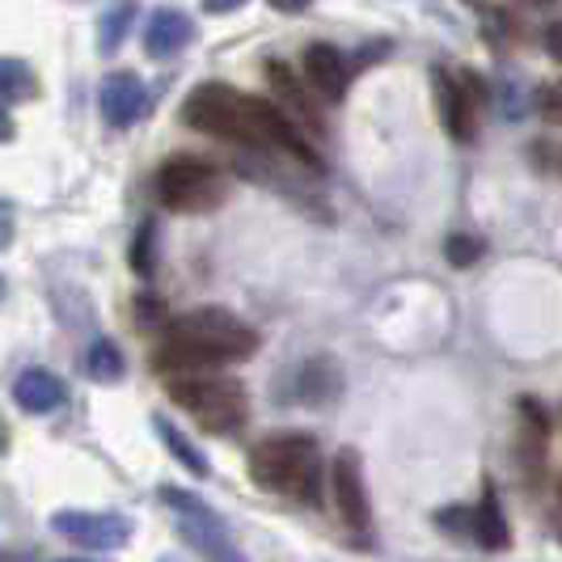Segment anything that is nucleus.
Here are the masks:
<instances>
[{
  "label": "nucleus",
  "instance_id": "nucleus-23",
  "mask_svg": "<svg viewBox=\"0 0 562 562\" xmlns=\"http://www.w3.org/2000/svg\"><path fill=\"white\" fill-rule=\"evenodd\" d=\"M445 258H449V267L465 271V267H474L479 258H486V241L474 237V233H452L449 241H445Z\"/></svg>",
  "mask_w": 562,
  "mask_h": 562
},
{
  "label": "nucleus",
  "instance_id": "nucleus-21",
  "mask_svg": "<svg viewBox=\"0 0 562 562\" xmlns=\"http://www.w3.org/2000/svg\"><path fill=\"white\" fill-rule=\"evenodd\" d=\"M30 93H34L30 64L13 56H0V102H18V98H30Z\"/></svg>",
  "mask_w": 562,
  "mask_h": 562
},
{
  "label": "nucleus",
  "instance_id": "nucleus-30",
  "mask_svg": "<svg viewBox=\"0 0 562 562\" xmlns=\"http://www.w3.org/2000/svg\"><path fill=\"white\" fill-rule=\"evenodd\" d=\"M546 52L554 59H562V22H554V26L546 30Z\"/></svg>",
  "mask_w": 562,
  "mask_h": 562
},
{
  "label": "nucleus",
  "instance_id": "nucleus-26",
  "mask_svg": "<svg viewBox=\"0 0 562 562\" xmlns=\"http://www.w3.org/2000/svg\"><path fill=\"white\" fill-rule=\"evenodd\" d=\"M537 111L546 123H562V89L559 85H546L541 93H537Z\"/></svg>",
  "mask_w": 562,
  "mask_h": 562
},
{
  "label": "nucleus",
  "instance_id": "nucleus-17",
  "mask_svg": "<svg viewBox=\"0 0 562 562\" xmlns=\"http://www.w3.org/2000/svg\"><path fill=\"white\" fill-rule=\"evenodd\" d=\"M474 537H479L482 550H507L512 546V533H507V516L499 499H495V486L486 482L479 499V512H474Z\"/></svg>",
  "mask_w": 562,
  "mask_h": 562
},
{
  "label": "nucleus",
  "instance_id": "nucleus-28",
  "mask_svg": "<svg viewBox=\"0 0 562 562\" xmlns=\"http://www.w3.org/2000/svg\"><path fill=\"white\" fill-rule=\"evenodd\" d=\"M136 317H140V326H157L166 317V310H161V301H153L148 292H140L136 296Z\"/></svg>",
  "mask_w": 562,
  "mask_h": 562
},
{
  "label": "nucleus",
  "instance_id": "nucleus-36",
  "mask_svg": "<svg viewBox=\"0 0 562 562\" xmlns=\"http://www.w3.org/2000/svg\"><path fill=\"white\" fill-rule=\"evenodd\" d=\"M0 301H4V280H0Z\"/></svg>",
  "mask_w": 562,
  "mask_h": 562
},
{
  "label": "nucleus",
  "instance_id": "nucleus-24",
  "mask_svg": "<svg viewBox=\"0 0 562 562\" xmlns=\"http://www.w3.org/2000/svg\"><path fill=\"white\" fill-rule=\"evenodd\" d=\"M520 415H525V423L533 427L537 440H546V436H550V415H546V406H541L537 397H520Z\"/></svg>",
  "mask_w": 562,
  "mask_h": 562
},
{
  "label": "nucleus",
  "instance_id": "nucleus-31",
  "mask_svg": "<svg viewBox=\"0 0 562 562\" xmlns=\"http://www.w3.org/2000/svg\"><path fill=\"white\" fill-rule=\"evenodd\" d=\"M241 4H246V0H203L207 13H237Z\"/></svg>",
  "mask_w": 562,
  "mask_h": 562
},
{
  "label": "nucleus",
  "instance_id": "nucleus-11",
  "mask_svg": "<svg viewBox=\"0 0 562 562\" xmlns=\"http://www.w3.org/2000/svg\"><path fill=\"white\" fill-rule=\"evenodd\" d=\"M267 85L276 89L280 111L288 114L292 123H301L305 132H322V127H326V123H322V114H317L313 93L305 89V81L292 72V64H283V59H267Z\"/></svg>",
  "mask_w": 562,
  "mask_h": 562
},
{
  "label": "nucleus",
  "instance_id": "nucleus-20",
  "mask_svg": "<svg viewBox=\"0 0 562 562\" xmlns=\"http://www.w3.org/2000/svg\"><path fill=\"white\" fill-rule=\"evenodd\" d=\"M132 22H136V0H123V4H114V9L102 13V22H98V47H102V56H114L123 47V38L132 34Z\"/></svg>",
  "mask_w": 562,
  "mask_h": 562
},
{
  "label": "nucleus",
  "instance_id": "nucleus-9",
  "mask_svg": "<svg viewBox=\"0 0 562 562\" xmlns=\"http://www.w3.org/2000/svg\"><path fill=\"white\" fill-rule=\"evenodd\" d=\"M330 491H335V507L342 525L360 537L372 533V504H368L364 465H360L356 449H342L330 461Z\"/></svg>",
  "mask_w": 562,
  "mask_h": 562
},
{
  "label": "nucleus",
  "instance_id": "nucleus-29",
  "mask_svg": "<svg viewBox=\"0 0 562 562\" xmlns=\"http://www.w3.org/2000/svg\"><path fill=\"white\" fill-rule=\"evenodd\" d=\"M13 241V207H9V199H0V250Z\"/></svg>",
  "mask_w": 562,
  "mask_h": 562
},
{
  "label": "nucleus",
  "instance_id": "nucleus-2",
  "mask_svg": "<svg viewBox=\"0 0 562 562\" xmlns=\"http://www.w3.org/2000/svg\"><path fill=\"white\" fill-rule=\"evenodd\" d=\"M182 123L212 140L237 144V148H267L258 119H254V98L237 93L233 85L207 81L191 89V98L182 102Z\"/></svg>",
  "mask_w": 562,
  "mask_h": 562
},
{
  "label": "nucleus",
  "instance_id": "nucleus-35",
  "mask_svg": "<svg viewBox=\"0 0 562 562\" xmlns=\"http://www.w3.org/2000/svg\"><path fill=\"white\" fill-rule=\"evenodd\" d=\"M59 562H89V559H59Z\"/></svg>",
  "mask_w": 562,
  "mask_h": 562
},
{
  "label": "nucleus",
  "instance_id": "nucleus-34",
  "mask_svg": "<svg viewBox=\"0 0 562 562\" xmlns=\"http://www.w3.org/2000/svg\"><path fill=\"white\" fill-rule=\"evenodd\" d=\"M0 452H4V423H0Z\"/></svg>",
  "mask_w": 562,
  "mask_h": 562
},
{
  "label": "nucleus",
  "instance_id": "nucleus-1",
  "mask_svg": "<svg viewBox=\"0 0 562 562\" xmlns=\"http://www.w3.org/2000/svg\"><path fill=\"white\" fill-rule=\"evenodd\" d=\"M250 479L288 499H322V452L313 436H271L250 452Z\"/></svg>",
  "mask_w": 562,
  "mask_h": 562
},
{
  "label": "nucleus",
  "instance_id": "nucleus-14",
  "mask_svg": "<svg viewBox=\"0 0 562 562\" xmlns=\"http://www.w3.org/2000/svg\"><path fill=\"white\" fill-rule=\"evenodd\" d=\"M13 402L26 415H52V411H59L68 402V385H64V376H56L52 368H26L13 381Z\"/></svg>",
  "mask_w": 562,
  "mask_h": 562
},
{
  "label": "nucleus",
  "instance_id": "nucleus-3",
  "mask_svg": "<svg viewBox=\"0 0 562 562\" xmlns=\"http://www.w3.org/2000/svg\"><path fill=\"white\" fill-rule=\"evenodd\" d=\"M169 402L178 411H187L199 427L216 431V436H233L241 431V423L250 415L246 406V390L237 381H221V376H203V372H187V376H169Z\"/></svg>",
  "mask_w": 562,
  "mask_h": 562
},
{
  "label": "nucleus",
  "instance_id": "nucleus-12",
  "mask_svg": "<svg viewBox=\"0 0 562 562\" xmlns=\"http://www.w3.org/2000/svg\"><path fill=\"white\" fill-rule=\"evenodd\" d=\"M98 106H102V119L123 132V127L140 123L144 106H148V89H144V81L136 72H111V77L102 81Z\"/></svg>",
  "mask_w": 562,
  "mask_h": 562
},
{
  "label": "nucleus",
  "instance_id": "nucleus-10",
  "mask_svg": "<svg viewBox=\"0 0 562 562\" xmlns=\"http://www.w3.org/2000/svg\"><path fill=\"white\" fill-rule=\"evenodd\" d=\"M254 119H258V132H262L267 148H280V153H288L292 161H301L305 169H322V157H317L310 136L301 132V123H292L276 102L254 98Z\"/></svg>",
  "mask_w": 562,
  "mask_h": 562
},
{
  "label": "nucleus",
  "instance_id": "nucleus-19",
  "mask_svg": "<svg viewBox=\"0 0 562 562\" xmlns=\"http://www.w3.org/2000/svg\"><path fill=\"white\" fill-rule=\"evenodd\" d=\"M127 372V360H123V351L114 347L111 338H98V342H89V351H85V376L89 381H102V385H111Z\"/></svg>",
  "mask_w": 562,
  "mask_h": 562
},
{
  "label": "nucleus",
  "instance_id": "nucleus-5",
  "mask_svg": "<svg viewBox=\"0 0 562 562\" xmlns=\"http://www.w3.org/2000/svg\"><path fill=\"white\" fill-rule=\"evenodd\" d=\"M157 199L169 212H212L225 203V173L203 157L173 153L157 169Z\"/></svg>",
  "mask_w": 562,
  "mask_h": 562
},
{
  "label": "nucleus",
  "instance_id": "nucleus-33",
  "mask_svg": "<svg viewBox=\"0 0 562 562\" xmlns=\"http://www.w3.org/2000/svg\"><path fill=\"white\" fill-rule=\"evenodd\" d=\"M13 136V119H9V111H0V144Z\"/></svg>",
  "mask_w": 562,
  "mask_h": 562
},
{
  "label": "nucleus",
  "instance_id": "nucleus-18",
  "mask_svg": "<svg viewBox=\"0 0 562 562\" xmlns=\"http://www.w3.org/2000/svg\"><path fill=\"white\" fill-rule=\"evenodd\" d=\"M153 427H157V436H161V445L169 449V457H173V461H178L187 474H195V479H207V470H212V465H207L203 449H199V445L191 440V436H187V431H182V427H173V423L161 419V415L153 419Z\"/></svg>",
  "mask_w": 562,
  "mask_h": 562
},
{
  "label": "nucleus",
  "instance_id": "nucleus-27",
  "mask_svg": "<svg viewBox=\"0 0 562 562\" xmlns=\"http://www.w3.org/2000/svg\"><path fill=\"white\" fill-rule=\"evenodd\" d=\"M436 520H440V525H452V529H445L449 537L474 533V516H470V512H461V507H445V512H436Z\"/></svg>",
  "mask_w": 562,
  "mask_h": 562
},
{
  "label": "nucleus",
  "instance_id": "nucleus-32",
  "mask_svg": "<svg viewBox=\"0 0 562 562\" xmlns=\"http://www.w3.org/2000/svg\"><path fill=\"white\" fill-rule=\"evenodd\" d=\"M271 9H280V13H305L313 0H267Z\"/></svg>",
  "mask_w": 562,
  "mask_h": 562
},
{
  "label": "nucleus",
  "instance_id": "nucleus-15",
  "mask_svg": "<svg viewBox=\"0 0 562 562\" xmlns=\"http://www.w3.org/2000/svg\"><path fill=\"white\" fill-rule=\"evenodd\" d=\"M195 38V22L182 9H157L144 26V52L153 59H173Z\"/></svg>",
  "mask_w": 562,
  "mask_h": 562
},
{
  "label": "nucleus",
  "instance_id": "nucleus-16",
  "mask_svg": "<svg viewBox=\"0 0 562 562\" xmlns=\"http://www.w3.org/2000/svg\"><path fill=\"white\" fill-rule=\"evenodd\" d=\"M436 81V106H440V123L452 140H474V102L465 98V89L457 77H449L445 68L431 72Z\"/></svg>",
  "mask_w": 562,
  "mask_h": 562
},
{
  "label": "nucleus",
  "instance_id": "nucleus-8",
  "mask_svg": "<svg viewBox=\"0 0 562 562\" xmlns=\"http://www.w3.org/2000/svg\"><path fill=\"white\" fill-rule=\"evenodd\" d=\"M52 529L68 541H77L81 550H119L132 541V520L114 516V512H81V507H64L52 516Z\"/></svg>",
  "mask_w": 562,
  "mask_h": 562
},
{
  "label": "nucleus",
  "instance_id": "nucleus-13",
  "mask_svg": "<svg viewBox=\"0 0 562 562\" xmlns=\"http://www.w3.org/2000/svg\"><path fill=\"white\" fill-rule=\"evenodd\" d=\"M305 81L317 98H326V102H342L347 98V85H351V68H347V59L338 47L330 43H313L310 52H305Z\"/></svg>",
  "mask_w": 562,
  "mask_h": 562
},
{
  "label": "nucleus",
  "instance_id": "nucleus-22",
  "mask_svg": "<svg viewBox=\"0 0 562 562\" xmlns=\"http://www.w3.org/2000/svg\"><path fill=\"white\" fill-rule=\"evenodd\" d=\"M127 258H132V271H136L140 280H148V276L157 271V225H153V221H144V225L136 228Z\"/></svg>",
  "mask_w": 562,
  "mask_h": 562
},
{
  "label": "nucleus",
  "instance_id": "nucleus-6",
  "mask_svg": "<svg viewBox=\"0 0 562 562\" xmlns=\"http://www.w3.org/2000/svg\"><path fill=\"white\" fill-rule=\"evenodd\" d=\"M161 499L178 512V533H182V541H187L203 562H246L241 550L233 546L225 520L203 504V499L178 491V486H161Z\"/></svg>",
  "mask_w": 562,
  "mask_h": 562
},
{
  "label": "nucleus",
  "instance_id": "nucleus-7",
  "mask_svg": "<svg viewBox=\"0 0 562 562\" xmlns=\"http://www.w3.org/2000/svg\"><path fill=\"white\" fill-rule=\"evenodd\" d=\"M280 381H288V390H276V402L288 406H313V411H326L342 397V368L335 356H310L296 368H288Z\"/></svg>",
  "mask_w": 562,
  "mask_h": 562
},
{
  "label": "nucleus",
  "instance_id": "nucleus-25",
  "mask_svg": "<svg viewBox=\"0 0 562 562\" xmlns=\"http://www.w3.org/2000/svg\"><path fill=\"white\" fill-rule=\"evenodd\" d=\"M457 81H461V89H465V98L474 102V111H479V106H486V102H491V85L482 81V77H479V72H474V68H461V77H457Z\"/></svg>",
  "mask_w": 562,
  "mask_h": 562
},
{
  "label": "nucleus",
  "instance_id": "nucleus-4",
  "mask_svg": "<svg viewBox=\"0 0 562 562\" xmlns=\"http://www.w3.org/2000/svg\"><path fill=\"white\" fill-rule=\"evenodd\" d=\"M169 338H178V342H191L199 351H207L212 360H246L258 351V335H254L250 326L237 317V313L228 310H191L182 313V317H173L169 322Z\"/></svg>",
  "mask_w": 562,
  "mask_h": 562
}]
</instances>
